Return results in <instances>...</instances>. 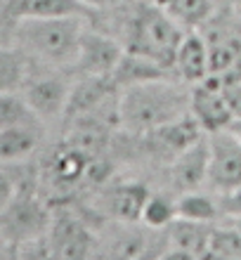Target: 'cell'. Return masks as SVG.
<instances>
[{"label": "cell", "instance_id": "obj_1", "mask_svg": "<svg viewBox=\"0 0 241 260\" xmlns=\"http://www.w3.org/2000/svg\"><path fill=\"white\" fill-rule=\"evenodd\" d=\"M92 24L90 17H24L7 19L3 31V43L41 64V67L71 69L81 52L83 36Z\"/></svg>", "mask_w": 241, "mask_h": 260}, {"label": "cell", "instance_id": "obj_2", "mask_svg": "<svg viewBox=\"0 0 241 260\" xmlns=\"http://www.w3.org/2000/svg\"><path fill=\"white\" fill-rule=\"evenodd\" d=\"M189 111L192 85L173 74L118 90V118L125 135H147Z\"/></svg>", "mask_w": 241, "mask_h": 260}, {"label": "cell", "instance_id": "obj_3", "mask_svg": "<svg viewBox=\"0 0 241 260\" xmlns=\"http://www.w3.org/2000/svg\"><path fill=\"white\" fill-rule=\"evenodd\" d=\"M123 26L125 28L121 43L128 52L142 55L173 71L175 55H178V48L185 38L187 28L180 26L163 7L130 0V14L123 21Z\"/></svg>", "mask_w": 241, "mask_h": 260}, {"label": "cell", "instance_id": "obj_4", "mask_svg": "<svg viewBox=\"0 0 241 260\" xmlns=\"http://www.w3.org/2000/svg\"><path fill=\"white\" fill-rule=\"evenodd\" d=\"M74 81H76V74L71 69L36 64L19 92L45 123H52V121H64Z\"/></svg>", "mask_w": 241, "mask_h": 260}, {"label": "cell", "instance_id": "obj_5", "mask_svg": "<svg viewBox=\"0 0 241 260\" xmlns=\"http://www.w3.org/2000/svg\"><path fill=\"white\" fill-rule=\"evenodd\" d=\"M52 258H97V232L71 208H57L48 227Z\"/></svg>", "mask_w": 241, "mask_h": 260}, {"label": "cell", "instance_id": "obj_6", "mask_svg": "<svg viewBox=\"0 0 241 260\" xmlns=\"http://www.w3.org/2000/svg\"><path fill=\"white\" fill-rule=\"evenodd\" d=\"M208 135V180L211 192L222 194L241 185V137L232 128Z\"/></svg>", "mask_w": 241, "mask_h": 260}, {"label": "cell", "instance_id": "obj_7", "mask_svg": "<svg viewBox=\"0 0 241 260\" xmlns=\"http://www.w3.org/2000/svg\"><path fill=\"white\" fill-rule=\"evenodd\" d=\"M206 135V130L201 128V123L196 121L192 111L187 116L173 121V123H165L161 128L147 133V135H135L145 140V149L152 158H156L159 164L168 166L173 164L175 158L187 151L194 142H199L201 137Z\"/></svg>", "mask_w": 241, "mask_h": 260}, {"label": "cell", "instance_id": "obj_8", "mask_svg": "<svg viewBox=\"0 0 241 260\" xmlns=\"http://www.w3.org/2000/svg\"><path fill=\"white\" fill-rule=\"evenodd\" d=\"M97 156H90L85 151L76 149L69 142H59L48 151V156L43 158L41 173L43 180H48L57 192H69L76 189L81 182L88 180L90 166Z\"/></svg>", "mask_w": 241, "mask_h": 260}, {"label": "cell", "instance_id": "obj_9", "mask_svg": "<svg viewBox=\"0 0 241 260\" xmlns=\"http://www.w3.org/2000/svg\"><path fill=\"white\" fill-rule=\"evenodd\" d=\"M125 55L123 43L111 34L90 24L81 43V52L74 64L76 76H111Z\"/></svg>", "mask_w": 241, "mask_h": 260}, {"label": "cell", "instance_id": "obj_10", "mask_svg": "<svg viewBox=\"0 0 241 260\" xmlns=\"http://www.w3.org/2000/svg\"><path fill=\"white\" fill-rule=\"evenodd\" d=\"M213 222H201V220L189 218H175L165 227V248L163 258L173 260H194V258H208L211 253V239H213Z\"/></svg>", "mask_w": 241, "mask_h": 260}, {"label": "cell", "instance_id": "obj_11", "mask_svg": "<svg viewBox=\"0 0 241 260\" xmlns=\"http://www.w3.org/2000/svg\"><path fill=\"white\" fill-rule=\"evenodd\" d=\"M225 81L220 74H208L206 81L192 85V114L206 133L229 128L234 116L227 107V100L222 95Z\"/></svg>", "mask_w": 241, "mask_h": 260}, {"label": "cell", "instance_id": "obj_12", "mask_svg": "<svg viewBox=\"0 0 241 260\" xmlns=\"http://www.w3.org/2000/svg\"><path fill=\"white\" fill-rule=\"evenodd\" d=\"M152 189L142 182H116L97 194V211L107 220L142 222L147 199Z\"/></svg>", "mask_w": 241, "mask_h": 260}, {"label": "cell", "instance_id": "obj_13", "mask_svg": "<svg viewBox=\"0 0 241 260\" xmlns=\"http://www.w3.org/2000/svg\"><path fill=\"white\" fill-rule=\"evenodd\" d=\"M165 168H168L170 192L185 194L201 189L208 180V135H203L199 142H194Z\"/></svg>", "mask_w": 241, "mask_h": 260}, {"label": "cell", "instance_id": "obj_14", "mask_svg": "<svg viewBox=\"0 0 241 260\" xmlns=\"http://www.w3.org/2000/svg\"><path fill=\"white\" fill-rule=\"evenodd\" d=\"M173 74L189 85L206 81L208 74H211V48L196 28L185 31V38L180 43L178 55H175Z\"/></svg>", "mask_w": 241, "mask_h": 260}, {"label": "cell", "instance_id": "obj_15", "mask_svg": "<svg viewBox=\"0 0 241 260\" xmlns=\"http://www.w3.org/2000/svg\"><path fill=\"white\" fill-rule=\"evenodd\" d=\"M45 125L48 123L43 121L0 125V161L10 164V161L33 158V154L41 149Z\"/></svg>", "mask_w": 241, "mask_h": 260}, {"label": "cell", "instance_id": "obj_16", "mask_svg": "<svg viewBox=\"0 0 241 260\" xmlns=\"http://www.w3.org/2000/svg\"><path fill=\"white\" fill-rule=\"evenodd\" d=\"M3 14L7 19L24 17H71L81 14L95 19V7L85 0H3Z\"/></svg>", "mask_w": 241, "mask_h": 260}, {"label": "cell", "instance_id": "obj_17", "mask_svg": "<svg viewBox=\"0 0 241 260\" xmlns=\"http://www.w3.org/2000/svg\"><path fill=\"white\" fill-rule=\"evenodd\" d=\"M178 215L189 220H201V222H215L218 218H222L218 194H201V189L178 194Z\"/></svg>", "mask_w": 241, "mask_h": 260}, {"label": "cell", "instance_id": "obj_18", "mask_svg": "<svg viewBox=\"0 0 241 260\" xmlns=\"http://www.w3.org/2000/svg\"><path fill=\"white\" fill-rule=\"evenodd\" d=\"M182 28H199L211 19L215 10L213 0H168L163 7Z\"/></svg>", "mask_w": 241, "mask_h": 260}, {"label": "cell", "instance_id": "obj_19", "mask_svg": "<svg viewBox=\"0 0 241 260\" xmlns=\"http://www.w3.org/2000/svg\"><path fill=\"white\" fill-rule=\"evenodd\" d=\"M178 218V194L173 192H152L147 199L142 222L154 230H165L173 220Z\"/></svg>", "mask_w": 241, "mask_h": 260}, {"label": "cell", "instance_id": "obj_20", "mask_svg": "<svg viewBox=\"0 0 241 260\" xmlns=\"http://www.w3.org/2000/svg\"><path fill=\"white\" fill-rule=\"evenodd\" d=\"M211 48V74H229L241 64V38H222Z\"/></svg>", "mask_w": 241, "mask_h": 260}, {"label": "cell", "instance_id": "obj_21", "mask_svg": "<svg viewBox=\"0 0 241 260\" xmlns=\"http://www.w3.org/2000/svg\"><path fill=\"white\" fill-rule=\"evenodd\" d=\"M208 258H241V230L236 225L213 227Z\"/></svg>", "mask_w": 241, "mask_h": 260}, {"label": "cell", "instance_id": "obj_22", "mask_svg": "<svg viewBox=\"0 0 241 260\" xmlns=\"http://www.w3.org/2000/svg\"><path fill=\"white\" fill-rule=\"evenodd\" d=\"M218 204H220L222 218H241V185L229 192L218 194Z\"/></svg>", "mask_w": 241, "mask_h": 260}, {"label": "cell", "instance_id": "obj_23", "mask_svg": "<svg viewBox=\"0 0 241 260\" xmlns=\"http://www.w3.org/2000/svg\"><path fill=\"white\" fill-rule=\"evenodd\" d=\"M222 95L227 100V107L232 111V116L241 118V81H234V83H225V88H222Z\"/></svg>", "mask_w": 241, "mask_h": 260}, {"label": "cell", "instance_id": "obj_24", "mask_svg": "<svg viewBox=\"0 0 241 260\" xmlns=\"http://www.w3.org/2000/svg\"><path fill=\"white\" fill-rule=\"evenodd\" d=\"M135 3H145V5H156V7L168 5V0H135Z\"/></svg>", "mask_w": 241, "mask_h": 260}, {"label": "cell", "instance_id": "obj_25", "mask_svg": "<svg viewBox=\"0 0 241 260\" xmlns=\"http://www.w3.org/2000/svg\"><path fill=\"white\" fill-rule=\"evenodd\" d=\"M229 128H232V130H234V133H236V135L241 137V118H236V121H232V125H229Z\"/></svg>", "mask_w": 241, "mask_h": 260}, {"label": "cell", "instance_id": "obj_26", "mask_svg": "<svg viewBox=\"0 0 241 260\" xmlns=\"http://www.w3.org/2000/svg\"><path fill=\"white\" fill-rule=\"evenodd\" d=\"M85 3H88V5H92V7H99V5H104L107 0H85Z\"/></svg>", "mask_w": 241, "mask_h": 260}]
</instances>
